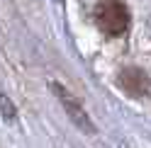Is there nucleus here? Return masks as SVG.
Instances as JSON below:
<instances>
[{"label": "nucleus", "instance_id": "1", "mask_svg": "<svg viewBox=\"0 0 151 148\" xmlns=\"http://www.w3.org/2000/svg\"><path fill=\"white\" fill-rule=\"evenodd\" d=\"M95 22L107 36H122L129 29V10L119 0H102L95 7Z\"/></svg>", "mask_w": 151, "mask_h": 148}]
</instances>
